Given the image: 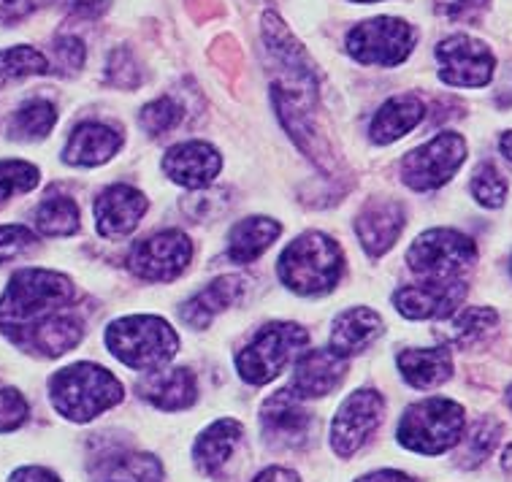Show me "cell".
I'll list each match as a JSON object with an SVG mask.
<instances>
[{"label":"cell","mask_w":512,"mask_h":482,"mask_svg":"<svg viewBox=\"0 0 512 482\" xmlns=\"http://www.w3.org/2000/svg\"><path fill=\"white\" fill-rule=\"evenodd\" d=\"M193 241L182 231H160L136 241L128 255V269L147 282H171L190 266Z\"/></svg>","instance_id":"12"},{"label":"cell","mask_w":512,"mask_h":482,"mask_svg":"<svg viewBox=\"0 0 512 482\" xmlns=\"http://www.w3.org/2000/svg\"><path fill=\"white\" fill-rule=\"evenodd\" d=\"M9 482H60L52 472L41 469V466H25V469H17L11 474Z\"/></svg>","instance_id":"44"},{"label":"cell","mask_w":512,"mask_h":482,"mask_svg":"<svg viewBox=\"0 0 512 482\" xmlns=\"http://www.w3.org/2000/svg\"><path fill=\"white\" fill-rule=\"evenodd\" d=\"M502 469L507 474H512V445L504 450V458H502Z\"/></svg>","instance_id":"48"},{"label":"cell","mask_w":512,"mask_h":482,"mask_svg":"<svg viewBox=\"0 0 512 482\" xmlns=\"http://www.w3.org/2000/svg\"><path fill=\"white\" fill-rule=\"evenodd\" d=\"M147 195L131 185L106 187L95 201V223L98 233L106 239H125L139 228L141 217L147 214Z\"/></svg>","instance_id":"17"},{"label":"cell","mask_w":512,"mask_h":482,"mask_svg":"<svg viewBox=\"0 0 512 482\" xmlns=\"http://www.w3.org/2000/svg\"><path fill=\"white\" fill-rule=\"evenodd\" d=\"M74 298L76 288L66 274L49 269H19L0 298V325L3 331H14L38 317L63 312Z\"/></svg>","instance_id":"3"},{"label":"cell","mask_w":512,"mask_h":482,"mask_svg":"<svg viewBox=\"0 0 512 482\" xmlns=\"http://www.w3.org/2000/svg\"><path fill=\"white\" fill-rule=\"evenodd\" d=\"M499 325V315L491 306H466L456 315H450V325H447L445 339L456 347H477L483 344L488 336L494 334Z\"/></svg>","instance_id":"29"},{"label":"cell","mask_w":512,"mask_h":482,"mask_svg":"<svg viewBox=\"0 0 512 482\" xmlns=\"http://www.w3.org/2000/svg\"><path fill=\"white\" fill-rule=\"evenodd\" d=\"M418 33L410 22L396 17H374L347 33V55L364 65L393 68L410 57Z\"/></svg>","instance_id":"8"},{"label":"cell","mask_w":512,"mask_h":482,"mask_svg":"<svg viewBox=\"0 0 512 482\" xmlns=\"http://www.w3.org/2000/svg\"><path fill=\"white\" fill-rule=\"evenodd\" d=\"M282 225L271 217H244L228 233V258L239 266H247L269 250L280 239Z\"/></svg>","instance_id":"27"},{"label":"cell","mask_w":512,"mask_h":482,"mask_svg":"<svg viewBox=\"0 0 512 482\" xmlns=\"http://www.w3.org/2000/svg\"><path fill=\"white\" fill-rule=\"evenodd\" d=\"M103 339L117 361L136 371L163 369L179 350L177 331L155 315L120 317L106 328Z\"/></svg>","instance_id":"4"},{"label":"cell","mask_w":512,"mask_h":482,"mask_svg":"<svg viewBox=\"0 0 512 482\" xmlns=\"http://www.w3.org/2000/svg\"><path fill=\"white\" fill-rule=\"evenodd\" d=\"M382 415H385V399L382 393L372 388L353 390L339 409H336L334 423H331V445L334 453L342 458H350L358 453L369 436L380 428Z\"/></svg>","instance_id":"11"},{"label":"cell","mask_w":512,"mask_h":482,"mask_svg":"<svg viewBox=\"0 0 512 482\" xmlns=\"http://www.w3.org/2000/svg\"><path fill=\"white\" fill-rule=\"evenodd\" d=\"M510 269H512V263H510Z\"/></svg>","instance_id":"51"},{"label":"cell","mask_w":512,"mask_h":482,"mask_svg":"<svg viewBox=\"0 0 512 482\" xmlns=\"http://www.w3.org/2000/svg\"><path fill=\"white\" fill-rule=\"evenodd\" d=\"M355 482H418V480H412L410 474L396 472V469H380V472L366 474V477H361V480H355Z\"/></svg>","instance_id":"45"},{"label":"cell","mask_w":512,"mask_h":482,"mask_svg":"<svg viewBox=\"0 0 512 482\" xmlns=\"http://www.w3.org/2000/svg\"><path fill=\"white\" fill-rule=\"evenodd\" d=\"M139 390L149 404H155L163 412L193 407L198 399L196 374L185 366H177V369L163 366V369L147 371V377L139 382Z\"/></svg>","instance_id":"21"},{"label":"cell","mask_w":512,"mask_h":482,"mask_svg":"<svg viewBox=\"0 0 512 482\" xmlns=\"http://www.w3.org/2000/svg\"><path fill=\"white\" fill-rule=\"evenodd\" d=\"M491 0H439L437 11L450 19L472 17L477 11H483Z\"/></svg>","instance_id":"42"},{"label":"cell","mask_w":512,"mask_h":482,"mask_svg":"<svg viewBox=\"0 0 512 482\" xmlns=\"http://www.w3.org/2000/svg\"><path fill=\"white\" fill-rule=\"evenodd\" d=\"M28 401L14 388H0V434L17 431L28 420Z\"/></svg>","instance_id":"38"},{"label":"cell","mask_w":512,"mask_h":482,"mask_svg":"<svg viewBox=\"0 0 512 482\" xmlns=\"http://www.w3.org/2000/svg\"><path fill=\"white\" fill-rule=\"evenodd\" d=\"M33 223H36V231L44 236H71L82 228V212H79V204L68 195H47L36 206Z\"/></svg>","instance_id":"30"},{"label":"cell","mask_w":512,"mask_h":482,"mask_svg":"<svg viewBox=\"0 0 512 482\" xmlns=\"http://www.w3.org/2000/svg\"><path fill=\"white\" fill-rule=\"evenodd\" d=\"M345 255L328 233L307 231L293 239L277 260V277L298 296H323L342 279Z\"/></svg>","instance_id":"1"},{"label":"cell","mask_w":512,"mask_h":482,"mask_svg":"<svg viewBox=\"0 0 512 482\" xmlns=\"http://www.w3.org/2000/svg\"><path fill=\"white\" fill-rule=\"evenodd\" d=\"M475 201L485 209H499L507 201V179L499 174V168L494 163H483L477 166L475 177H472V185H469Z\"/></svg>","instance_id":"36"},{"label":"cell","mask_w":512,"mask_h":482,"mask_svg":"<svg viewBox=\"0 0 512 482\" xmlns=\"http://www.w3.org/2000/svg\"><path fill=\"white\" fill-rule=\"evenodd\" d=\"M477 260V244L453 228L420 233L407 250V266L420 279H464Z\"/></svg>","instance_id":"6"},{"label":"cell","mask_w":512,"mask_h":482,"mask_svg":"<svg viewBox=\"0 0 512 482\" xmlns=\"http://www.w3.org/2000/svg\"><path fill=\"white\" fill-rule=\"evenodd\" d=\"M6 336L28 353H36L41 358H60V355H66L68 350H74L76 344L82 342L84 323L82 317L63 309V312L38 317V320L22 325V328L6 331Z\"/></svg>","instance_id":"15"},{"label":"cell","mask_w":512,"mask_h":482,"mask_svg":"<svg viewBox=\"0 0 512 482\" xmlns=\"http://www.w3.org/2000/svg\"><path fill=\"white\" fill-rule=\"evenodd\" d=\"M407 225V212L393 198H372L355 220V233L372 258H380L399 241Z\"/></svg>","instance_id":"18"},{"label":"cell","mask_w":512,"mask_h":482,"mask_svg":"<svg viewBox=\"0 0 512 482\" xmlns=\"http://www.w3.org/2000/svg\"><path fill=\"white\" fill-rule=\"evenodd\" d=\"M41 182V171L28 160H0V204L22 193H30Z\"/></svg>","instance_id":"34"},{"label":"cell","mask_w":512,"mask_h":482,"mask_svg":"<svg viewBox=\"0 0 512 482\" xmlns=\"http://www.w3.org/2000/svg\"><path fill=\"white\" fill-rule=\"evenodd\" d=\"M499 149L504 152V158L512 160V130H507L502 136V141H499Z\"/></svg>","instance_id":"47"},{"label":"cell","mask_w":512,"mask_h":482,"mask_svg":"<svg viewBox=\"0 0 512 482\" xmlns=\"http://www.w3.org/2000/svg\"><path fill=\"white\" fill-rule=\"evenodd\" d=\"M347 374V358L334 353L331 347L307 350L296 358L293 366V390L301 399H320L334 393Z\"/></svg>","instance_id":"19"},{"label":"cell","mask_w":512,"mask_h":482,"mask_svg":"<svg viewBox=\"0 0 512 482\" xmlns=\"http://www.w3.org/2000/svg\"><path fill=\"white\" fill-rule=\"evenodd\" d=\"M382 331H385V323H382V317L374 309H369V306H353V309H345L334 320V328H331V350L342 355V358L364 353L366 347Z\"/></svg>","instance_id":"23"},{"label":"cell","mask_w":512,"mask_h":482,"mask_svg":"<svg viewBox=\"0 0 512 482\" xmlns=\"http://www.w3.org/2000/svg\"><path fill=\"white\" fill-rule=\"evenodd\" d=\"M55 68L60 74H76L84 65V41L76 36H57L55 38Z\"/></svg>","instance_id":"39"},{"label":"cell","mask_w":512,"mask_h":482,"mask_svg":"<svg viewBox=\"0 0 512 482\" xmlns=\"http://www.w3.org/2000/svg\"><path fill=\"white\" fill-rule=\"evenodd\" d=\"M464 279H420L393 293V306L407 320H447L456 315L466 298Z\"/></svg>","instance_id":"14"},{"label":"cell","mask_w":512,"mask_h":482,"mask_svg":"<svg viewBox=\"0 0 512 482\" xmlns=\"http://www.w3.org/2000/svg\"><path fill=\"white\" fill-rule=\"evenodd\" d=\"M57 3L79 19H98L109 9V0H57Z\"/></svg>","instance_id":"43"},{"label":"cell","mask_w":512,"mask_h":482,"mask_svg":"<svg viewBox=\"0 0 512 482\" xmlns=\"http://www.w3.org/2000/svg\"><path fill=\"white\" fill-rule=\"evenodd\" d=\"M439 79L450 87H485L494 79V52L472 36H450L437 44Z\"/></svg>","instance_id":"13"},{"label":"cell","mask_w":512,"mask_h":482,"mask_svg":"<svg viewBox=\"0 0 512 482\" xmlns=\"http://www.w3.org/2000/svg\"><path fill=\"white\" fill-rule=\"evenodd\" d=\"M36 244V233L25 228V225H0V266L22 258Z\"/></svg>","instance_id":"37"},{"label":"cell","mask_w":512,"mask_h":482,"mask_svg":"<svg viewBox=\"0 0 512 482\" xmlns=\"http://www.w3.org/2000/svg\"><path fill=\"white\" fill-rule=\"evenodd\" d=\"M252 482H301L298 480L296 472H290V469H282V466H271L266 472H261Z\"/></svg>","instance_id":"46"},{"label":"cell","mask_w":512,"mask_h":482,"mask_svg":"<svg viewBox=\"0 0 512 482\" xmlns=\"http://www.w3.org/2000/svg\"><path fill=\"white\" fill-rule=\"evenodd\" d=\"M223 168V158L212 144L206 141H182L168 149L163 158V171L174 185H182L187 190H204L212 187V182Z\"/></svg>","instance_id":"16"},{"label":"cell","mask_w":512,"mask_h":482,"mask_svg":"<svg viewBox=\"0 0 512 482\" xmlns=\"http://www.w3.org/2000/svg\"><path fill=\"white\" fill-rule=\"evenodd\" d=\"M239 442H242V426L233 418L217 420L198 436L196 447H193L196 466L206 477H217L228 466Z\"/></svg>","instance_id":"25"},{"label":"cell","mask_w":512,"mask_h":482,"mask_svg":"<svg viewBox=\"0 0 512 482\" xmlns=\"http://www.w3.org/2000/svg\"><path fill=\"white\" fill-rule=\"evenodd\" d=\"M106 79L117 87H136L141 79L139 65L133 63V57L128 49H117L112 57H109V71H106Z\"/></svg>","instance_id":"40"},{"label":"cell","mask_w":512,"mask_h":482,"mask_svg":"<svg viewBox=\"0 0 512 482\" xmlns=\"http://www.w3.org/2000/svg\"><path fill=\"white\" fill-rule=\"evenodd\" d=\"M507 407L512 409V385H510V390H507Z\"/></svg>","instance_id":"49"},{"label":"cell","mask_w":512,"mask_h":482,"mask_svg":"<svg viewBox=\"0 0 512 482\" xmlns=\"http://www.w3.org/2000/svg\"><path fill=\"white\" fill-rule=\"evenodd\" d=\"M47 0H0V25H14L38 11Z\"/></svg>","instance_id":"41"},{"label":"cell","mask_w":512,"mask_h":482,"mask_svg":"<svg viewBox=\"0 0 512 482\" xmlns=\"http://www.w3.org/2000/svg\"><path fill=\"white\" fill-rule=\"evenodd\" d=\"M309 342V334L296 323L263 325L242 353L236 355V371L250 385H266L280 377L290 358Z\"/></svg>","instance_id":"7"},{"label":"cell","mask_w":512,"mask_h":482,"mask_svg":"<svg viewBox=\"0 0 512 482\" xmlns=\"http://www.w3.org/2000/svg\"><path fill=\"white\" fill-rule=\"evenodd\" d=\"M120 147V130H114L112 125H103V122H82L71 133V139L63 149V160L68 166H101L106 160H112Z\"/></svg>","instance_id":"22"},{"label":"cell","mask_w":512,"mask_h":482,"mask_svg":"<svg viewBox=\"0 0 512 482\" xmlns=\"http://www.w3.org/2000/svg\"><path fill=\"white\" fill-rule=\"evenodd\" d=\"M57 122L55 103L44 98H33L25 106H19L17 114L9 122V136L17 141H38L52 133Z\"/></svg>","instance_id":"31"},{"label":"cell","mask_w":512,"mask_h":482,"mask_svg":"<svg viewBox=\"0 0 512 482\" xmlns=\"http://www.w3.org/2000/svg\"><path fill=\"white\" fill-rule=\"evenodd\" d=\"M466 141L461 133L445 130L437 133L434 139L412 149L401 160V179L410 190L429 193L437 187L447 185L456 177V171L464 166Z\"/></svg>","instance_id":"9"},{"label":"cell","mask_w":512,"mask_h":482,"mask_svg":"<svg viewBox=\"0 0 512 482\" xmlns=\"http://www.w3.org/2000/svg\"><path fill=\"white\" fill-rule=\"evenodd\" d=\"M95 482H163V466L155 455L117 453L106 455L93 469Z\"/></svg>","instance_id":"28"},{"label":"cell","mask_w":512,"mask_h":482,"mask_svg":"<svg viewBox=\"0 0 512 482\" xmlns=\"http://www.w3.org/2000/svg\"><path fill=\"white\" fill-rule=\"evenodd\" d=\"M261 426L266 445L274 450H301L312 442L317 420L304 407V399L293 388L271 393L261 407Z\"/></svg>","instance_id":"10"},{"label":"cell","mask_w":512,"mask_h":482,"mask_svg":"<svg viewBox=\"0 0 512 482\" xmlns=\"http://www.w3.org/2000/svg\"><path fill=\"white\" fill-rule=\"evenodd\" d=\"M49 399L63 418L87 423L125 399L122 382L98 363H74L49 380Z\"/></svg>","instance_id":"2"},{"label":"cell","mask_w":512,"mask_h":482,"mask_svg":"<svg viewBox=\"0 0 512 482\" xmlns=\"http://www.w3.org/2000/svg\"><path fill=\"white\" fill-rule=\"evenodd\" d=\"M499 434H502V426L491 418L477 420L472 431L466 434L464 445L458 450V466L461 469H475L494 453L496 442H499Z\"/></svg>","instance_id":"32"},{"label":"cell","mask_w":512,"mask_h":482,"mask_svg":"<svg viewBox=\"0 0 512 482\" xmlns=\"http://www.w3.org/2000/svg\"><path fill=\"white\" fill-rule=\"evenodd\" d=\"M396 363H399L401 377L418 390L437 388L453 377V358H450L447 347H431V350L410 347V350L399 353Z\"/></svg>","instance_id":"26"},{"label":"cell","mask_w":512,"mask_h":482,"mask_svg":"<svg viewBox=\"0 0 512 482\" xmlns=\"http://www.w3.org/2000/svg\"><path fill=\"white\" fill-rule=\"evenodd\" d=\"M353 3H380V0H353Z\"/></svg>","instance_id":"50"},{"label":"cell","mask_w":512,"mask_h":482,"mask_svg":"<svg viewBox=\"0 0 512 482\" xmlns=\"http://www.w3.org/2000/svg\"><path fill=\"white\" fill-rule=\"evenodd\" d=\"M41 74H49V60L38 49L22 44L0 52V79H25Z\"/></svg>","instance_id":"33"},{"label":"cell","mask_w":512,"mask_h":482,"mask_svg":"<svg viewBox=\"0 0 512 482\" xmlns=\"http://www.w3.org/2000/svg\"><path fill=\"white\" fill-rule=\"evenodd\" d=\"M423 114H426V106L418 95H396L391 101L382 103L380 112L374 114L372 125H369V139L380 147H388L418 128Z\"/></svg>","instance_id":"24"},{"label":"cell","mask_w":512,"mask_h":482,"mask_svg":"<svg viewBox=\"0 0 512 482\" xmlns=\"http://www.w3.org/2000/svg\"><path fill=\"white\" fill-rule=\"evenodd\" d=\"M464 409L450 399H426L412 404L399 423V442L412 453L442 455L464 436Z\"/></svg>","instance_id":"5"},{"label":"cell","mask_w":512,"mask_h":482,"mask_svg":"<svg viewBox=\"0 0 512 482\" xmlns=\"http://www.w3.org/2000/svg\"><path fill=\"white\" fill-rule=\"evenodd\" d=\"M244 290H247V279L239 277V274H225V277H217L215 282H209L201 293L190 298L185 306H179V317L182 323L190 325V328H198L204 331L206 325L212 323L220 312L231 309L244 298Z\"/></svg>","instance_id":"20"},{"label":"cell","mask_w":512,"mask_h":482,"mask_svg":"<svg viewBox=\"0 0 512 482\" xmlns=\"http://www.w3.org/2000/svg\"><path fill=\"white\" fill-rule=\"evenodd\" d=\"M185 117V109L179 106L174 98H158V101L147 103L139 114V125L141 130L152 136V139H158L168 130H174Z\"/></svg>","instance_id":"35"}]
</instances>
